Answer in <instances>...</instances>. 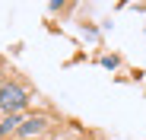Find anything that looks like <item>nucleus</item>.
<instances>
[{"label": "nucleus", "instance_id": "nucleus-3", "mask_svg": "<svg viewBox=\"0 0 146 140\" xmlns=\"http://www.w3.org/2000/svg\"><path fill=\"white\" fill-rule=\"evenodd\" d=\"M13 131H19V115H7L0 121V137H10Z\"/></svg>", "mask_w": 146, "mask_h": 140}, {"label": "nucleus", "instance_id": "nucleus-2", "mask_svg": "<svg viewBox=\"0 0 146 140\" xmlns=\"http://www.w3.org/2000/svg\"><path fill=\"white\" fill-rule=\"evenodd\" d=\"M44 118H26V121H19V134L22 137H35V134H41L44 131Z\"/></svg>", "mask_w": 146, "mask_h": 140}, {"label": "nucleus", "instance_id": "nucleus-1", "mask_svg": "<svg viewBox=\"0 0 146 140\" xmlns=\"http://www.w3.org/2000/svg\"><path fill=\"white\" fill-rule=\"evenodd\" d=\"M26 102L29 99H26V92H22L19 86H13V83L0 86V108H3L7 115H19L22 108H26Z\"/></svg>", "mask_w": 146, "mask_h": 140}]
</instances>
